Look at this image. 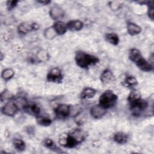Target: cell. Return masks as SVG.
Returning <instances> with one entry per match:
<instances>
[{
  "instance_id": "cell-1",
  "label": "cell",
  "mask_w": 154,
  "mask_h": 154,
  "mask_svg": "<svg viewBox=\"0 0 154 154\" xmlns=\"http://www.w3.org/2000/svg\"><path fill=\"white\" fill-rule=\"evenodd\" d=\"M76 65L82 69H88L99 62L98 57L82 51H78L75 56Z\"/></svg>"
},
{
  "instance_id": "cell-2",
  "label": "cell",
  "mask_w": 154,
  "mask_h": 154,
  "mask_svg": "<svg viewBox=\"0 0 154 154\" xmlns=\"http://www.w3.org/2000/svg\"><path fill=\"white\" fill-rule=\"evenodd\" d=\"M118 97L112 90H106L101 94L99 98V104L105 109H109L115 106Z\"/></svg>"
},
{
  "instance_id": "cell-3",
  "label": "cell",
  "mask_w": 154,
  "mask_h": 154,
  "mask_svg": "<svg viewBox=\"0 0 154 154\" xmlns=\"http://www.w3.org/2000/svg\"><path fill=\"white\" fill-rule=\"evenodd\" d=\"M129 109L134 116H139L141 112L145 111L148 106V102L144 100L140 99L135 102L129 103Z\"/></svg>"
},
{
  "instance_id": "cell-4",
  "label": "cell",
  "mask_w": 154,
  "mask_h": 154,
  "mask_svg": "<svg viewBox=\"0 0 154 154\" xmlns=\"http://www.w3.org/2000/svg\"><path fill=\"white\" fill-rule=\"evenodd\" d=\"M63 79L61 70L57 67L50 69L46 75V80L49 82L60 83Z\"/></svg>"
},
{
  "instance_id": "cell-5",
  "label": "cell",
  "mask_w": 154,
  "mask_h": 154,
  "mask_svg": "<svg viewBox=\"0 0 154 154\" xmlns=\"http://www.w3.org/2000/svg\"><path fill=\"white\" fill-rule=\"evenodd\" d=\"M39 29L38 25L31 21L23 22L20 23L17 26V32L21 34H25L28 32L36 31Z\"/></svg>"
},
{
  "instance_id": "cell-6",
  "label": "cell",
  "mask_w": 154,
  "mask_h": 154,
  "mask_svg": "<svg viewBox=\"0 0 154 154\" xmlns=\"http://www.w3.org/2000/svg\"><path fill=\"white\" fill-rule=\"evenodd\" d=\"M19 108L14 101H8L1 108V112L7 116L13 117L16 114Z\"/></svg>"
},
{
  "instance_id": "cell-7",
  "label": "cell",
  "mask_w": 154,
  "mask_h": 154,
  "mask_svg": "<svg viewBox=\"0 0 154 154\" xmlns=\"http://www.w3.org/2000/svg\"><path fill=\"white\" fill-rule=\"evenodd\" d=\"M70 105L65 103L58 104L54 109L56 117L58 119H64L70 116Z\"/></svg>"
},
{
  "instance_id": "cell-8",
  "label": "cell",
  "mask_w": 154,
  "mask_h": 154,
  "mask_svg": "<svg viewBox=\"0 0 154 154\" xmlns=\"http://www.w3.org/2000/svg\"><path fill=\"white\" fill-rule=\"evenodd\" d=\"M49 14L50 17L53 20L56 21L60 20V19H63L65 16V12L63 10V9L61 7L56 4L53 5L50 8Z\"/></svg>"
},
{
  "instance_id": "cell-9",
  "label": "cell",
  "mask_w": 154,
  "mask_h": 154,
  "mask_svg": "<svg viewBox=\"0 0 154 154\" xmlns=\"http://www.w3.org/2000/svg\"><path fill=\"white\" fill-rule=\"evenodd\" d=\"M116 79V76L113 72L109 69H105L100 75V80L104 85L112 83L114 82Z\"/></svg>"
},
{
  "instance_id": "cell-10",
  "label": "cell",
  "mask_w": 154,
  "mask_h": 154,
  "mask_svg": "<svg viewBox=\"0 0 154 154\" xmlns=\"http://www.w3.org/2000/svg\"><path fill=\"white\" fill-rule=\"evenodd\" d=\"M90 115L94 119H99L106 113V109L101 106L99 104L94 105L90 108Z\"/></svg>"
},
{
  "instance_id": "cell-11",
  "label": "cell",
  "mask_w": 154,
  "mask_h": 154,
  "mask_svg": "<svg viewBox=\"0 0 154 154\" xmlns=\"http://www.w3.org/2000/svg\"><path fill=\"white\" fill-rule=\"evenodd\" d=\"M79 144L82 143L87 138V133L82 129L76 128L69 133Z\"/></svg>"
},
{
  "instance_id": "cell-12",
  "label": "cell",
  "mask_w": 154,
  "mask_h": 154,
  "mask_svg": "<svg viewBox=\"0 0 154 154\" xmlns=\"http://www.w3.org/2000/svg\"><path fill=\"white\" fill-rule=\"evenodd\" d=\"M136 66L142 71L148 72L153 70V65L147 61L143 57H141L137 62L135 63Z\"/></svg>"
},
{
  "instance_id": "cell-13",
  "label": "cell",
  "mask_w": 154,
  "mask_h": 154,
  "mask_svg": "<svg viewBox=\"0 0 154 154\" xmlns=\"http://www.w3.org/2000/svg\"><path fill=\"white\" fill-rule=\"evenodd\" d=\"M23 111L27 114L35 116V117L38 116L40 112V107L35 103H26L23 108Z\"/></svg>"
},
{
  "instance_id": "cell-14",
  "label": "cell",
  "mask_w": 154,
  "mask_h": 154,
  "mask_svg": "<svg viewBox=\"0 0 154 154\" xmlns=\"http://www.w3.org/2000/svg\"><path fill=\"white\" fill-rule=\"evenodd\" d=\"M126 29L128 33L132 36L138 35L142 31V28L140 25L132 22H127Z\"/></svg>"
},
{
  "instance_id": "cell-15",
  "label": "cell",
  "mask_w": 154,
  "mask_h": 154,
  "mask_svg": "<svg viewBox=\"0 0 154 154\" xmlns=\"http://www.w3.org/2000/svg\"><path fill=\"white\" fill-rule=\"evenodd\" d=\"M52 26H53L54 29H55L57 34L59 35L64 34L68 30L67 23H66L65 22H64L61 20L56 21L54 23Z\"/></svg>"
},
{
  "instance_id": "cell-16",
  "label": "cell",
  "mask_w": 154,
  "mask_h": 154,
  "mask_svg": "<svg viewBox=\"0 0 154 154\" xmlns=\"http://www.w3.org/2000/svg\"><path fill=\"white\" fill-rule=\"evenodd\" d=\"M67 29L71 31H79L84 27V23L80 20H72L67 23Z\"/></svg>"
},
{
  "instance_id": "cell-17",
  "label": "cell",
  "mask_w": 154,
  "mask_h": 154,
  "mask_svg": "<svg viewBox=\"0 0 154 154\" xmlns=\"http://www.w3.org/2000/svg\"><path fill=\"white\" fill-rule=\"evenodd\" d=\"M97 93V91L91 87L84 88L80 94V98L82 100H87L92 99L94 97Z\"/></svg>"
},
{
  "instance_id": "cell-18",
  "label": "cell",
  "mask_w": 154,
  "mask_h": 154,
  "mask_svg": "<svg viewBox=\"0 0 154 154\" xmlns=\"http://www.w3.org/2000/svg\"><path fill=\"white\" fill-rule=\"evenodd\" d=\"M113 140L114 142L119 144H124L128 141L129 136L126 133L122 132H116L113 135Z\"/></svg>"
},
{
  "instance_id": "cell-19",
  "label": "cell",
  "mask_w": 154,
  "mask_h": 154,
  "mask_svg": "<svg viewBox=\"0 0 154 154\" xmlns=\"http://www.w3.org/2000/svg\"><path fill=\"white\" fill-rule=\"evenodd\" d=\"M105 38L107 42L114 46H117L120 42L119 35L115 32H108L105 35Z\"/></svg>"
},
{
  "instance_id": "cell-20",
  "label": "cell",
  "mask_w": 154,
  "mask_h": 154,
  "mask_svg": "<svg viewBox=\"0 0 154 154\" xmlns=\"http://www.w3.org/2000/svg\"><path fill=\"white\" fill-rule=\"evenodd\" d=\"M43 146L46 148L49 149L50 150H53L54 152H56L58 153L62 152V151H61V149L57 146L54 141L51 138H45L43 141Z\"/></svg>"
},
{
  "instance_id": "cell-21",
  "label": "cell",
  "mask_w": 154,
  "mask_h": 154,
  "mask_svg": "<svg viewBox=\"0 0 154 154\" xmlns=\"http://www.w3.org/2000/svg\"><path fill=\"white\" fill-rule=\"evenodd\" d=\"M141 52L137 48H132L129 52V58L134 63L137 62L141 57H142Z\"/></svg>"
},
{
  "instance_id": "cell-22",
  "label": "cell",
  "mask_w": 154,
  "mask_h": 154,
  "mask_svg": "<svg viewBox=\"0 0 154 154\" xmlns=\"http://www.w3.org/2000/svg\"><path fill=\"white\" fill-rule=\"evenodd\" d=\"M36 122L40 126H49L52 124V120L48 117L39 115L38 116L36 117Z\"/></svg>"
},
{
  "instance_id": "cell-23",
  "label": "cell",
  "mask_w": 154,
  "mask_h": 154,
  "mask_svg": "<svg viewBox=\"0 0 154 154\" xmlns=\"http://www.w3.org/2000/svg\"><path fill=\"white\" fill-rule=\"evenodd\" d=\"M123 84L125 86L128 87H133L138 84V81L135 77L133 76H127L125 77Z\"/></svg>"
},
{
  "instance_id": "cell-24",
  "label": "cell",
  "mask_w": 154,
  "mask_h": 154,
  "mask_svg": "<svg viewBox=\"0 0 154 154\" xmlns=\"http://www.w3.org/2000/svg\"><path fill=\"white\" fill-rule=\"evenodd\" d=\"M13 145L14 149L19 152L23 151L26 147L25 143L22 140L18 138H15L13 140Z\"/></svg>"
},
{
  "instance_id": "cell-25",
  "label": "cell",
  "mask_w": 154,
  "mask_h": 154,
  "mask_svg": "<svg viewBox=\"0 0 154 154\" xmlns=\"http://www.w3.org/2000/svg\"><path fill=\"white\" fill-rule=\"evenodd\" d=\"M14 75V72L13 69L7 68L3 70L1 72V78L5 81L10 80Z\"/></svg>"
},
{
  "instance_id": "cell-26",
  "label": "cell",
  "mask_w": 154,
  "mask_h": 154,
  "mask_svg": "<svg viewBox=\"0 0 154 154\" xmlns=\"http://www.w3.org/2000/svg\"><path fill=\"white\" fill-rule=\"evenodd\" d=\"M43 35L46 39L52 40L54 39L57 35H58L54 29L53 26H49L46 28L43 32Z\"/></svg>"
},
{
  "instance_id": "cell-27",
  "label": "cell",
  "mask_w": 154,
  "mask_h": 154,
  "mask_svg": "<svg viewBox=\"0 0 154 154\" xmlns=\"http://www.w3.org/2000/svg\"><path fill=\"white\" fill-rule=\"evenodd\" d=\"M0 97L1 102H8L10 100H13L15 98L14 96L9 90L7 89L4 90L3 91L1 92Z\"/></svg>"
},
{
  "instance_id": "cell-28",
  "label": "cell",
  "mask_w": 154,
  "mask_h": 154,
  "mask_svg": "<svg viewBox=\"0 0 154 154\" xmlns=\"http://www.w3.org/2000/svg\"><path fill=\"white\" fill-rule=\"evenodd\" d=\"M140 99H141V93L137 90H134L131 91L127 98L129 103L135 102Z\"/></svg>"
},
{
  "instance_id": "cell-29",
  "label": "cell",
  "mask_w": 154,
  "mask_h": 154,
  "mask_svg": "<svg viewBox=\"0 0 154 154\" xmlns=\"http://www.w3.org/2000/svg\"><path fill=\"white\" fill-rule=\"evenodd\" d=\"M37 58L40 62L46 61L49 59V53L45 49H41L37 54Z\"/></svg>"
},
{
  "instance_id": "cell-30",
  "label": "cell",
  "mask_w": 154,
  "mask_h": 154,
  "mask_svg": "<svg viewBox=\"0 0 154 154\" xmlns=\"http://www.w3.org/2000/svg\"><path fill=\"white\" fill-rule=\"evenodd\" d=\"M19 1L17 0H9L6 2V7L8 11L12 10L17 5Z\"/></svg>"
},
{
  "instance_id": "cell-31",
  "label": "cell",
  "mask_w": 154,
  "mask_h": 154,
  "mask_svg": "<svg viewBox=\"0 0 154 154\" xmlns=\"http://www.w3.org/2000/svg\"><path fill=\"white\" fill-rule=\"evenodd\" d=\"M109 6L112 10L116 11V10H118L120 8L121 4L118 1H111V2H109Z\"/></svg>"
},
{
  "instance_id": "cell-32",
  "label": "cell",
  "mask_w": 154,
  "mask_h": 154,
  "mask_svg": "<svg viewBox=\"0 0 154 154\" xmlns=\"http://www.w3.org/2000/svg\"><path fill=\"white\" fill-rule=\"evenodd\" d=\"M37 2L43 4V5H48V4H49L51 2V1L49 0H48H48H40V1H37Z\"/></svg>"
}]
</instances>
